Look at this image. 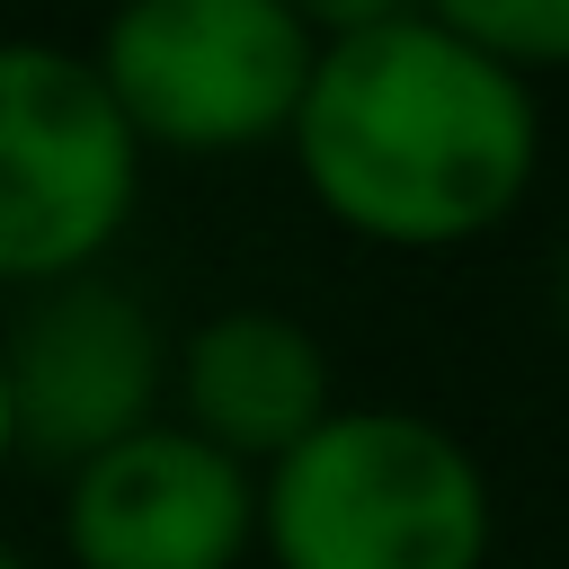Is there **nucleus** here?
<instances>
[{"instance_id": "f257e3e1", "label": "nucleus", "mask_w": 569, "mask_h": 569, "mask_svg": "<svg viewBox=\"0 0 569 569\" xmlns=\"http://www.w3.org/2000/svg\"><path fill=\"white\" fill-rule=\"evenodd\" d=\"M311 204L373 249H471L489 240L542 169L533 80L453 44L418 9L320 44L311 89L284 133Z\"/></svg>"}, {"instance_id": "f03ea898", "label": "nucleus", "mask_w": 569, "mask_h": 569, "mask_svg": "<svg viewBox=\"0 0 569 569\" xmlns=\"http://www.w3.org/2000/svg\"><path fill=\"white\" fill-rule=\"evenodd\" d=\"M276 569H489L498 498L480 453L427 409H329L258 471Z\"/></svg>"}, {"instance_id": "7ed1b4c3", "label": "nucleus", "mask_w": 569, "mask_h": 569, "mask_svg": "<svg viewBox=\"0 0 569 569\" xmlns=\"http://www.w3.org/2000/svg\"><path fill=\"white\" fill-rule=\"evenodd\" d=\"M311 27L284 0H116L98 27V89L142 151L231 160L293 133L311 89Z\"/></svg>"}, {"instance_id": "20e7f679", "label": "nucleus", "mask_w": 569, "mask_h": 569, "mask_svg": "<svg viewBox=\"0 0 569 569\" xmlns=\"http://www.w3.org/2000/svg\"><path fill=\"white\" fill-rule=\"evenodd\" d=\"M142 142L98 89L89 53L0 44V284H62L133 222Z\"/></svg>"}, {"instance_id": "39448f33", "label": "nucleus", "mask_w": 569, "mask_h": 569, "mask_svg": "<svg viewBox=\"0 0 569 569\" xmlns=\"http://www.w3.org/2000/svg\"><path fill=\"white\" fill-rule=\"evenodd\" d=\"M0 373H9V436L27 462L80 471L107 445L160 427L169 391V338L160 320L107 284V276H62L18 302L0 329Z\"/></svg>"}, {"instance_id": "423d86ee", "label": "nucleus", "mask_w": 569, "mask_h": 569, "mask_svg": "<svg viewBox=\"0 0 569 569\" xmlns=\"http://www.w3.org/2000/svg\"><path fill=\"white\" fill-rule=\"evenodd\" d=\"M258 542V471L187 427H142L71 471L62 551L71 569H240Z\"/></svg>"}, {"instance_id": "0eeeda50", "label": "nucleus", "mask_w": 569, "mask_h": 569, "mask_svg": "<svg viewBox=\"0 0 569 569\" xmlns=\"http://www.w3.org/2000/svg\"><path fill=\"white\" fill-rule=\"evenodd\" d=\"M169 382H178V427L204 436L213 453H231L240 471H267L284 462L329 409H338V382H329V347L293 320V311H213L178 356H169Z\"/></svg>"}, {"instance_id": "6e6552de", "label": "nucleus", "mask_w": 569, "mask_h": 569, "mask_svg": "<svg viewBox=\"0 0 569 569\" xmlns=\"http://www.w3.org/2000/svg\"><path fill=\"white\" fill-rule=\"evenodd\" d=\"M418 18L445 27L453 44L489 53L516 80L569 71V0H418Z\"/></svg>"}, {"instance_id": "1a4fd4ad", "label": "nucleus", "mask_w": 569, "mask_h": 569, "mask_svg": "<svg viewBox=\"0 0 569 569\" xmlns=\"http://www.w3.org/2000/svg\"><path fill=\"white\" fill-rule=\"evenodd\" d=\"M302 27H311V44H338V36H365V27H391V18H409L418 0H284Z\"/></svg>"}, {"instance_id": "9d476101", "label": "nucleus", "mask_w": 569, "mask_h": 569, "mask_svg": "<svg viewBox=\"0 0 569 569\" xmlns=\"http://www.w3.org/2000/svg\"><path fill=\"white\" fill-rule=\"evenodd\" d=\"M18 453V436H9V373H0V462Z\"/></svg>"}, {"instance_id": "9b49d317", "label": "nucleus", "mask_w": 569, "mask_h": 569, "mask_svg": "<svg viewBox=\"0 0 569 569\" xmlns=\"http://www.w3.org/2000/svg\"><path fill=\"white\" fill-rule=\"evenodd\" d=\"M560 329H569V258H560Z\"/></svg>"}, {"instance_id": "f8f14e48", "label": "nucleus", "mask_w": 569, "mask_h": 569, "mask_svg": "<svg viewBox=\"0 0 569 569\" xmlns=\"http://www.w3.org/2000/svg\"><path fill=\"white\" fill-rule=\"evenodd\" d=\"M0 569H27V560H18V542H0Z\"/></svg>"}]
</instances>
